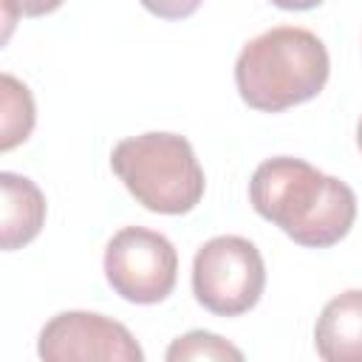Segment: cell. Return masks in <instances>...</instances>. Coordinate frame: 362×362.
Instances as JSON below:
<instances>
[{
    "instance_id": "obj_1",
    "label": "cell",
    "mask_w": 362,
    "mask_h": 362,
    "mask_svg": "<svg viewBox=\"0 0 362 362\" xmlns=\"http://www.w3.org/2000/svg\"><path fill=\"white\" fill-rule=\"evenodd\" d=\"M249 201L260 218L308 249L339 243L356 218V195L345 181L291 156L266 158L255 170Z\"/></svg>"
},
{
    "instance_id": "obj_2",
    "label": "cell",
    "mask_w": 362,
    "mask_h": 362,
    "mask_svg": "<svg viewBox=\"0 0 362 362\" xmlns=\"http://www.w3.org/2000/svg\"><path fill=\"white\" fill-rule=\"evenodd\" d=\"M331 59L322 40L297 25H277L243 45L235 62L240 99L263 113L314 99L328 82Z\"/></svg>"
},
{
    "instance_id": "obj_3",
    "label": "cell",
    "mask_w": 362,
    "mask_h": 362,
    "mask_svg": "<svg viewBox=\"0 0 362 362\" xmlns=\"http://www.w3.org/2000/svg\"><path fill=\"white\" fill-rule=\"evenodd\" d=\"M110 167L127 192L150 212L184 215L204 198V170L192 144L178 133H141L122 139L110 153Z\"/></svg>"
},
{
    "instance_id": "obj_4",
    "label": "cell",
    "mask_w": 362,
    "mask_h": 362,
    "mask_svg": "<svg viewBox=\"0 0 362 362\" xmlns=\"http://www.w3.org/2000/svg\"><path fill=\"white\" fill-rule=\"evenodd\" d=\"M266 286V266L257 246L240 235H218L206 240L192 260V294L218 314L238 317L257 305Z\"/></svg>"
},
{
    "instance_id": "obj_5",
    "label": "cell",
    "mask_w": 362,
    "mask_h": 362,
    "mask_svg": "<svg viewBox=\"0 0 362 362\" xmlns=\"http://www.w3.org/2000/svg\"><path fill=\"white\" fill-rule=\"evenodd\" d=\"M105 277L127 303H161L175 288L178 252L161 232L124 226L105 246Z\"/></svg>"
},
{
    "instance_id": "obj_6",
    "label": "cell",
    "mask_w": 362,
    "mask_h": 362,
    "mask_svg": "<svg viewBox=\"0 0 362 362\" xmlns=\"http://www.w3.org/2000/svg\"><path fill=\"white\" fill-rule=\"evenodd\" d=\"M37 354L45 362H141L144 351L133 334L93 311H62L51 317L37 339Z\"/></svg>"
},
{
    "instance_id": "obj_7",
    "label": "cell",
    "mask_w": 362,
    "mask_h": 362,
    "mask_svg": "<svg viewBox=\"0 0 362 362\" xmlns=\"http://www.w3.org/2000/svg\"><path fill=\"white\" fill-rule=\"evenodd\" d=\"M314 345L325 362H362V288L325 303L314 325Z\"/></svg>"
},
{
    "instance_id": "obj_8",
    "label": "cell",
    "mask_w": 362,
    "mask_h": 362,
    "mask_svg": "<svg viewBox=\"0 0 362 362\" xmlns=\"http://www.w3.org/2000/svg\"><path fill=\"white\" fill-rule=\"evenodd\" d=\"M0 246L6 252L31 243L45 223V195L17 173H0Z\"/></svg>"
},
{
    "instance_id": "obj_9",
    "label": "cell",
    "mask_w": 362,
    "mask_h": 362,
    "mask_svg": "<svg viewBox=\"0 0 362 362\" xmlns=\"http://www.w3.org/2000/svg\"><path fill=\"white\" fill-rule=\"evenodd\" d=\"M34 99L31 90L11 74L0 76V150L8 153L25 141L34 130Z\"/></svg>"
},
{
    "instance_id": "obj_10",
    "label": "cell",
    "mask_w": 362,
    "mask_h": 362,
    "mask_svg": "<svg viewBox=\"0 0 362 362\" xmlns=\"http://www.w3.org/2000/svg\"><path fill=\"white\" fill-rule=\"evenodd\" d=\"M167 362H187V359H232V362H240L243 359V351L235 348L232 342H226L223 337L218 334H209V331H189L184 337H178L170 348H167Z\"/></svg>"
},
{
    "instance_id": "obj_11",
    "label": "cell",
    "mask_w": 362,
    "mask_h": 362,
    "mask_svg": "<svg viewBox=\"0 0 362 362\" xmlns=\"http://www.w3.org/2000/svg\"><path fill=\"white\" fill-rule=\"evenodd\" d=\"M139 3L161 20H184V17L195 14L204 0H139Z\"/></svg>"
},
{
    "instance_id": "obj_12",
    "label": "cell",
    "mask_w": 362,
    "mask_h": 362,
    "mask_svg": "<svg viewBox=\"0 0 362 362\" xmlns=\"http://www.w3.org/2000/svg\"><path fill=\"white\" fill-rule=\"evenodd\" d=\"M3 3L11 6L20 17H42V14L57 11L65 0H3Z\"/></svg>"
},
{
    "instance_id": "obj_13",
    "label": "cell",
    "mask_w": 362,
    "mask_h": 362,
    "mask_svg": "<svg viewBox=\"0 0 362 362\" xmlns=\"http://www.w3.org/2000/svg\"><path fill=\"white\" fill-rule=\"evenodd\" d=\"M277 8H286V11H305V8H314L320 6L322 0H272Z\"/></svg>"
},
{
    "instance_id": "obj_14",
    "label": "cell",
    "mask_w": 362,
    "mask_h": 362,
    "mask_svg": "<svg viewBox=\"0 0 362 362\" xmlns=\"http://www.w3.org/2000/svg\"><path fill=\"white\" fill-rule=\"evenodd\" d=\"M356 144H359V150H362V119H359V124H356Z\"/></svg>"
}]
</instances>
